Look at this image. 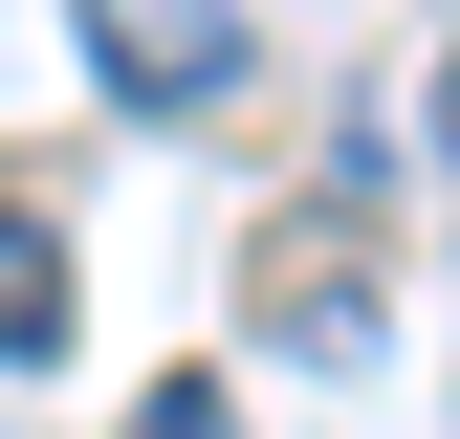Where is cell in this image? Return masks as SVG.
Instances as JSON below:
<instances>
[{
  "instance_id": "cell-1",
  "label": "cell",
  "mask_w": 460,
  "mask_h": 439,
  "mask_svg": "<svg viewBox=\"0 0 460 439\" xmlns=\"http://www.w3.org/2000/svg\"><path fill=\"white\" fill-rule=\"evenodd\" d=\"M66 22H88L110 110H154V132H198V110L242 88V0H66Z\"/></svg>"
},
{
  "instance_id": "cell-2",
  "label": "cell",
  "mask_w": 460,
  "mask_h": 439,
  "mask_svg": "<svg viewBox=\"0 0 460 439\" xmlns=\"http://www.w3.org/2000/svg\"><path fill=\"white\" fill-rule=\"evenodd\" d=\"M263 329H285V352H307V373H351V352H373L394 308H373V286H351V264H329V242H307V264H285V286H263Z\"/></svg>"
},
{
  "instance_id": "cell-3",
  "label": "cell",
  "mask_w": 460,
  "mask_h": 439,
  "mask_svg": "<svg viewBox=\"0 0 460 439\" xmlns=\"http://www.w3.org/2000/svg\"><path fill=\"white\" fill-rule=\"evenodd\" d=\"M44 352H66V242L0 198V373H44Z\"/></svg>"
},
{
  "instance_id": "cell-4",
  "label": "cell",
  "mask_w": 460,
  "mask_h": 439,
  "mask_svg": "<svg viewBox=\"0 0 460 439\" xmlns=\"http://www.w3.org/2000/svg\"><path fill=\"white\" fill-rule=\"evenodd\" d=\"M132 439H242V396H219V373H154V396H132Z\"/></svg>"
}]
</instances>
